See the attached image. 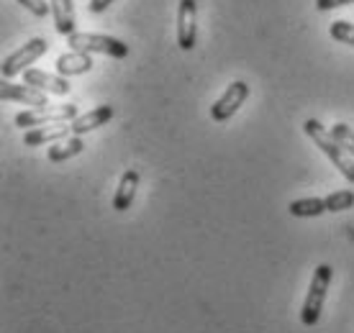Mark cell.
<instances>
[{"label": "cell", "mask_w": 354, "mask_h": 333, "mask_svg": "<svg viewBox=\"0 0 354 333\" xmlns=\"http://www.w3.org/2000/svg\"><path fill=\"white\" fill-rule=\"evenodd\" d=\"M303 131L308 133V139L313 141V144H316V146H319V149L324 151L331 162H334V166H337L339 172H342V175L354 184V162L346 157L344 149H342V144L331 136V131H326L316 118H308V121L303 123Z\"/></svg>", "instance_id": "1"}, {"label": "cell", "mask_w": 354, "mask_h": 333, "mask_svg": "<svg viewBox=\"0 0 354 333\" xmlns=\"http://www.w3.org/2000/svg\"><path fill=\"white\" fill-rule=\"evenodd\" d=\"M331 277H334V269H331L328 264H319V267H316V272L310 277L308 295H306V303H303V310H301L303 325L319 323L324 303H326V292H328V287H331Z\"/></svg>", "instance_id": "2"}, {"label": "cell", "mask_w": 354, "mask_h": 333, "mask_svg": "<svg viewBox=\"0 0 354 333\" xmlns=\"http://www.w3.org/2000/svg\"><path fill=\"white\" fill-rule=\"evenodd\" d=\"M67 44L75 49V52H85V54H108L113 59H124L129 57V46L115 39V36L106 34H85V31H75V34L67 36Z\"/></svg>", "instance_id": "3"}, {"label": "cell", "mask_w": 354, "mask_h": 333, "mask_svg": "<svg viewBox=\"0 0 354 333\" xmlns=\"http://www.w3.org/2000/svg\"><path fill=\"white\" fill-rule=\"evenodd\" d=\"M80 115L77 106H57V108H34L16 115V126L21 129H39L41 123H67Z\"/></svg>", "instance_id": "4"}, {"label": "cell", "mask_w": 354, "mask_h": 333, "mask_svg": "<svg viewBox=\"0 0 354 333\" xmlns=\"http://www.w3.org/2000/svg\"><path fill=\"white\" fill-rule=\"evenodd\" d=\"M247 97H249V85H247V82H241V79L231 82L229 88H226V93H223V95L211 106V118L216 123H226L231 115L244 106V100H247Z\"/></svg>", "instance_id": "5"}, {"label": "cell", "mask_w": 354, "mask_h": 333, "mask_svg": "<svg viewBox=\"0 0 354 333\" xmlns=\"http://www.w3.org/2000/svg\"><path fill=\"white\" fill-rule=\"evenodd\" d=\"M46 49H49V41H46V39H31L28 44H24L18 52H13L8 59L3 61V77L10 79V77H16V75H21L31 61H36L39 57H44Z\"/></svg>", "instance_id": "6"}, {"label": "cell", "mask_w": 354, "mask_h": 333, "mask_svg": "<svg viewBox=\"0 0 354 333\" xmlns=\"http://www.w3.org/2000/svg\"><path fill=\"white\" fill-rule=\"evenodd\" d=\"M195 18H198L195 0H180V8H177V44L185 52H190L195 46V31H198Z\"/></svg>", "instance_id": "7"}, {"label": "cell", "mask_w": 354, "mask_h": 333, "mask_svg": "<svg viewBox=\"0 0 354 333\" xmlns=\"http://www.w3.org/2000/svg\"><path fill=\"white\" fill-rule=\"evenodd\" d=\"M0 97L3 100H16V103H24V106H31V108H49L46 93L31 88V85H13L10 79H6L0 85Z\"/></svg>", "instance_id": "8"}, {"label": "cell", "mask_w": 354, "mask_h": 333, "mask_svg": "<svg viewBox=\"0 0 354 333\" xmlns=\"http://www.w3.org/2000/svg\"><path fill=\"white\" fill-rule=\"evenodd\" d=\"M24 79H26V85L41 90V93H52V95H67L70 93V82L62 75L57 77V75H49V72L41 70H26Z\"/></svg>", "instance_id": "9"}, {"label": "cell", "mask_w": 354, "mask_h": 333, "mask_svg": "<svg viewBox=\"0 0 354 333\" xmlns=\"http://www.w3.org/2000/svg\"><path fill=\"white\" fill-rule=\"evenodd\" d=\"M67 133H72V121L67 123H54V126H39L31 131L24 133V144L26 146H41V144H54V141L67 139Z\"/></svg>", "instance_id": "10"}, {"label": "cell", "mask_w": 354, "mask_h": 333, "mask_svg": "<svg viewBox=\"0 0 354 333\" xmlns=\"http://www.w3.org/2000/svg\"><path fill=\"white\" fill-rule=\"evenodd\" d=\"M139 182H142V177L136 169H126L121 180H118V187H115V195H113V208L115 211H129L131 208L133 198H136V190H139Z\"/></svg>", "instance_id": "11"}, {"label": "cell", "mask_w": 354, "mask_h": 333, "mask_svg": "<svg viewBox=\"0 0 354 333\" xmlns=\"http://www.w3.org/2000/svg\"><path fill=\"white\" fill-rule=\"evenodd\" d=\"M111 118H113V108L111 106H100V108H95V111H88V113L77 115V118L72 121V133H75V136H82V133H88V131H95L100 126H106Z\"/></svg>", "instance_id": "12"}, {"label": "cell", "mask_w": 354, "mask_h": 333, "mask_svg": "<svg viewBox=\"0 0 354 333\" xmlns=\"http://www.w3.org/2000/svg\"><path fill=\"white\" fill-rule=\"evenodd\" d=\"M93 70V59H90V54L85 52H67L62 54L59 59H57V72L62 75V77H75V75H85V72Z\"/></svg>", "instance_id": "13"}, {"label": "cell", "mask_w": 354, "mask_h": 333, "mask_svg": "<svg viewBox=\"0 0 354 333\" xmlns=\"http://www.w3.org/2000/svg\"><path fill=\"white\" fill-rule=\"evenodd\" d=\"M52 13L57 34H75V6H72V0H52Z\"/></svg>", "instance_id": "14"}, {"label": "cell", "mask_w": 354, "mask_h": 333, "mask_svg": "<svg viewBox=\"0 0 354 333\" xmlns=\"http://www.w3.org/2000/svg\"><path fill=\"white\" fill-rule=\"evenodd\" d=\"M85 151V141L82 136H72V139H62V141H54V146H49L46 157L49 162H67V159L77 157Z\"/></svg>", "instance_id": "15"}, {"label": "cell", "mask_w": 354, "mask_h": 333, "mask_svg": "<svg viewBox=\"0 0 354 333\" xmlns=\"http://www.w3.org/2000/svg\"><path fill=\"white\" fill-rule=\"evenodd\" d=\"M288 211L295 218H316L321 213H326V200H321V198H303V200L290 202Z\"/></svg>", "instance_id": "16"}, {"label": "cell", "mask_w": 354, "mask_h": 333, "mask_svg": "<svg viewBox=\"0 0 354 333\" xmlns=\"http://www.w3.org/2000/svg\"><path fill=\"white\" fill-rule=\"evenodd\" d=\"M324 200H326L328 213H342V211H349L354 205V193L352 190H337V193H331Z\"/></svg>", "instance_id": "17"}, {"label": "cell", "mask_w": 354, "mask_h": 333, "mask_svg": "<svg viewBox=\"0 0 354 333\" xmlns=\"http://www.w3.org/2000/svg\"><path fill=\"white\" fill-rule=\"evenodd\" d=\"M328 34H331V39L342 41V44L354 46V23H349V21H334Z\"/></svg>", "instance_id": "18"}, {"label": "cell", "mask_w": 354, "mask_h": 333, "mask_svg": "<svg viewBox=\"0 0 354 333\" xmlns=\"http://www.w3.org/2000/svg\"><path fill=\"white\" fill-rule=\"evenodd\" d=\"M331 136L342 144V149L349 151L354 157V131L346 126V123H337V126H331Z\"/></svg>", "instance_id": "19"}, {"label": "cell", "mask_w": 354, "mask_h": 333, "mask_svg": "<svg viewBox=\"0 0 354 333\" xmlns=\"http://www.w3.org/2000/svg\"><path fill=\"white\" fill-rule=\"evenodd\" d=\"M16 3H21V6H24L28 13H34L36 18H46L49 10H52V6H49L46 0H16Z\"/></svg>", "instance_id": "20"}, {"label": "cell", "mask_w": 354, "mask_h": 333, "mask_svg": "<svg viewBox=\"0 0 354 333\" xmlns=\"http://www.w3.org/2000/svg\"><path fill=\"white\" fill-rule=\"evenodd\" d=\"M354 0H316V8L319 10H334V8H342V6H349Z\"/></svg>", "instance_id": "21"}, {"label": "cell", "mask_w": 354, "mask_h": 333, "mask_svg": "<svg viewBox=\"0 0 354 333\" xmlns=\"http://www.w3.org/2000/svg\"><path fill=\"white\" fill-rule=\"evenodd\" d=\"M113 0H90V13H103V10L111 8Z\"/></svg>", "instance_id": "22"}]
</instances>
